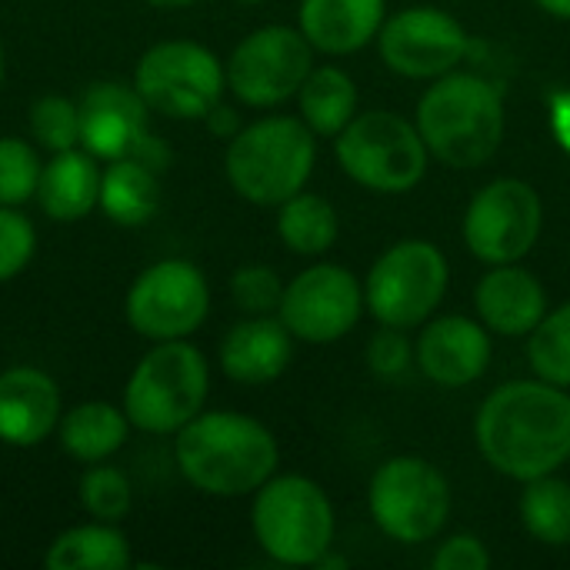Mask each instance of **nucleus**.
<instances>
[{
    "instance_id": "4468645a",
    "label": "nucleus",
    "mask_w": 570,
    "mask_h": 570,
    "mask_svg": "<svg viewBox=\"0 0 570 570\" xmlns=\"http://www.w3.org/2000/svg\"><path fill=\"white\" fill-rule=\"evenodd\" d=\"M364 281L344 264L317 261L284 284L277 317L304 344H337L364 317Z\"/></svg>"
},
{
    "instance_id": "f3484780",
    "label": "nucleus",
    "mask_w": 570,
    "mask_h": 570,
    "mask_svg": "<svg viewBox=\"0 0 570 570\" xmlns=\"http://www.w3.org/2000/svg\"><path fill=\"white\" fill-rule=\"evenodd\" d=\"M80 147L97 160L110 164L120 157H134L140 144L150 137V107L137 94L134 83L97 80L80 100Z\"/></svg>"
},
{
    "instance_id": "7c9ffc66",
    "label": "nucleus",
    "mask_w": 570,
    "mask_h": 570,
    "mask_svg": "<svg viewBox=\"0 0 570 570\" xmlns=\"http://www.w3.org/2000/svg\"><path fill=\"white\" fill-rule=\"evenodd\" d=\"M30 134L50 154L80 147V107H77V100H70L63 94L37 97L30 107Z\"/></svg>"
},
{
    "instance_id": "4be33fe9",
    "label": "nucleus",
    "mask_w": 570,
    "mask_h": 570,
    "mask_svg": "<svg viewBox=\"0 0 570 570\" xmlns=\"http://www.w3.org/2000/svg\"><path fill=\"white\" fill-rule=\"evenodd\" d=\"M100 160L87 154L83 147H70L60 154H50V160L40 170L37 184V204L40 210L57 224H73L97 210L100 200Z\"/></svg>"
},
{
    "instance_id": "1a4fd4ad",
    "label": "nucleus",
    "mask_w": 570,
    "mask_h": 570,
    "mask_svg": "<svg viewBox=\"0 0 570 570\" xmlns=\"http://www.w3.org/2000/svg\"><path fill=\"white\" fill-rule=\"evenodd\" d=\"M451 504L444 471L417 454L387 458L367 484V511L377 531L397 544L434 541L451 518Z\"/></svg>"
},
{
    "instance_id": "9d476101",
    "label": "nucleus",
    "mask_w": 570,
    "mask_h": 570,
    "mask_svg": "<svg viewBox=\"0 0 570 570\" xmlns=\"http://www.w3.org/2000/svg\"><path fill=\"white\" fill-rule=\"evenodd\" d=\"M134 87L150 114L170 120H204L227 90L224 60L197 40H160L144 50Z\"/></svg>"
},
{
    "instance_id": "a878e982",
    "label": "nucleus",
    "mask_w": 570,
    "mask_h": 570,
    "mask_svg": "<svg viewBox=\"0 0 570 570\" xmlns=\"http://www.w3.org/2000/svg\"><path fill=\"white\" fill-rule=\"evenodd\" d=\"M130 564L134 554L124 531L107 521L67 528L43 554L47 570H124Z\"/></svg>"
},
{
    "instance_id": "0eeeda50",
    "label": "nucleus",
    "mask_w": 570,
    "mask_h": 570,
    "mask_svg": "<svg viewBox=\"0 0 570 570\" xmlns=\"http://www.w3.org/2000/svg\"><path fill=\"white\" fill-rule=\"evenodd\" d=\"M334 157L347 180L374 194L414 190L431 164L417 124L397 110L357 114L334 137Z\"/></svg>"
},
{
    "instance_id": "c9c22d12",
    "label": "nucleus",
    "mask_w": 570,
    "mask_h": 570,
    "mask_svg": "<svg viewBox=\"0 0 570 570\" xmlns=\"http://www.w3.org/2000/svg\"><path fill=\"white\" fill-rule=\"evenodd\" d=\"M434 570H484L491 568V551L478 534H451L448 541L438 544L434 558H431Z\"/></svg>"
},
{
    "instance_id": "c85d7f7f",
    "label": "nucleus",
    "mask_w": 570,
    "mask_h": 570,
    "mask_svg": "<svg viewBox=\"0 0 570 570\" xmlns=\"http://www.w3.org/2000/svg\"><path fill=\"white\" fill-rule=\"evenodd\" d=\"M528 364L534 377L570 391V304L548 311L528 334Z\"/></svg>"
},
{
    "instance_id": "423d86ee",
    "label": "nucleus",
    "mask_w": 570,
    "mask_h": 570,
    "mask_svg": "<svg viewBox=\"0 0 570 570\" xmlns=\"http://www.w3.org/2000/svg\"><path fill=\"white\" fill-rule=\"evenodd\" d=\"M250 531L271 561L284 568H317L334 548L337 518L317 481L304 474H274L254 491Z\"/></svg>"
},
{
    "instance_id": "ea45409f",
    "label": "nucleus",
    "mask_w": 570,
    "mask_h": 570,
    "mask_svg": "<svg viewBox=\"0 0 570 570\" xmlns=\"http://www.w3.org/2000/svg\"><path fill=\"white\" fill-rule=\"evenodd\" d=\"M147 7H157V10H180V7H194L200 0H140Z\"/></svg>"
},
{
    "instance_id": "79ce46f5",
    "label": "nucleus",
    "mask_w": 570,
    "mask_h": 570,
    "mask_svg": "<svg viewBox=\"0 0 570 570\" xmlns=\"http://www.w3.org/2000/svg\"><path fill=\"white\" fill-rule=\"evenodd\" d=\"M237 3H264V0H237Z\"/></svg>"
},
{
    "instance_id": "5701e85b",
    "label": "nucleus",
    "mask_w": 570,
    "mask_h": 570,
    "mask_svg": "<svg viewBox=\"0 0 570 570\" xmlns=\"http://www.w3.org/2000/svg\"><path fill=\"white\" fill-rule=\"evenodd\" d=\"M130 417L110 401H83L60 414L57 441L67 458L80 464H100L114 458L130 438Z\"/></svg>"
},
{
    "instance_id": "6e6552de",
    "label": "nucleus",
    "mask_w": 570,
    "mask_h": 570,
    "mask_svg": "<svg viewBox=\"0 0 570 570\" xmlns=\"http://www.w3.org/2000/svg\"><path fill=\"white\" fill-rule=\"evenodd\" d=\"M451 284V264L444 250L424 237L391 244L364 277L367 314L397 331H417L428 324Z\"/></svg>"
},
{
    "instance_id": "f8f14e48",
    "label": "nucleus",
    "mask_w": 570,
    "mask_h": 570,
    "mask_svg": "<svg viewBox=\"0 0 570 570\" xmlns=\"http://www.w3.org/2000/svg\"><path fill=\"white\" fill-rule=\"evenodd\" d=\"M127 324L147 341H187L210 317V284L194 261L164 257L144 267L124 301Z\"/></svg>"
},
{
    "instance_id": "aec40b11",
    "label": "nucleus",
    "mask_w": 570,
    "mask_h": 570,
    "mask_svg": "<svg viewBox=\"0 0 570 570\" xmlns=\"http://www.w3.org/2000/svg\"><path fill=\"white\" fill-rule=\"evenodd\" d=\"M227 381L244 387L274 384L294 361V334L277 314H254L237 321L217 351Z\"/></svg>"
},
{
    "instance_id": "393cba45",
    "label": "nucleus",
    "mask_w": 570,
    "mask_h": 570,
    "mask_svg": "<svg viewBox=\"0 0 570 570\" xmlns=\"http://www.w3.org/2000/svg\"><path fill=\"white\" fill-rule=\"evenodd\" d=\"M357 80L337 67V63H314L307 80L297 90V117L317 134V137H337L354 117H357Z\"/></svg>"
},
{
    "instance_id": "c756f323",
    "label": "nucleus",
    "mask_w": 570,
    "mask_h": 570,
    "mask_svg": "<svg viewBox=\"0 0 570 570\" xmlns=\"http://www.w3.org/2000/svg\"><path fill=\"white\" fill-rule=\"evenodd\" d=\"M80 504L94 521L120 524L134 508L130 478L114 464H90L80 478Z\"/></svg>"
},
{
    "instance_id": "2f4dec72",
    "label": "nucleus",
    "mask_w": 570,
    "mask_h": 570,
    "mask_svg": "<svg viewBox=\"0 0 570 570\" xmlns=\"http://www.w3.org/2000/svg\"><path fill=\"white\" fill-rule=\"evenodd\" d=\"M40 157L23 137H0V207H23L37 197Z\"/></svg>"
},
{
    "instance_id": "20e7f679",
    "label": "nucleus",
    "mask_w": 570,
    "mask_h": 570,
    "mask_svg": "<svg viewBox=\"0 0 570 570\" xmlns=\"http://www.w3.org/2000/svg\"><path fill=\"white\" fill-rule=\"evenodd\" d=\"M317 164V134L291 114L244 124L224 150L227 184L254 207H281L301 194Z\"/></svg>"
},
{
    "instance_id": "a19ab883",
    "label": "nucleus",
    "mask_w": 570,
    "mask_h": 570,
    "mask_svg": "<svg viewBox=\"0 0 570 570\" xmlns=\"http://www.w3.org/2000/svg\"><path fill=\"white\" fill-rule=\"evenodd\" d=\"M0 87H3V40H0Z\"/></svg>"
},
{
    "instance_id": "ddd939ff",
    "label": "nucleus",
    "mask_w": 570,
    "mask_h": 570,
    "mask_svg": "<svg viewBox=\"0 0 570 570\" xmlns=\"http://www.w3.org/2000/svg\"><path fill=\"white\" fill-rule=\"evenodd\" d=\"M544 230V200L541 194L518 177H498L484 184L461 220L464 247L488 267L521 264L541 240Z\"/></svg>"
},
{
    "instance_id": "9b49d317",
    "label": "nucleus",
    "mask_w": 570,
    "mask_h": 570,
    "mask_svg": "<svg viewBox=\"0 0 570 570\" xmlns=\"http://www.w3.org/2000/svg\"><path fill=\"white\" fill-rule=\"evenodd\" d=\"M314 47L301 27L267 23L250 30L227 57V90L250 110H271L297 97L314 70Z\"/></svg>"
},
{
    "instance_id": "cd10ccee",
    "label": "nucleus",
    "mask_w": 570,
    "mask_h": 570,
    "mask_svg": "<svg viewBox=\"0 0 570 570\" xmlns=\"http://www.w3.org/2000/svg\"><path fill=\"white\" fill-rule=\"evenodd\" d=\"M518 514L524 531L544 548L570 544V481L558 474H544L524 484Z\"/></svg>"
},
{
    "instance_id": "412c9836",
    "label": "nucleus",
    "mask_w": 570,
    "mask_h": 570,
    "mask_svg": "<svg viewBox=\"0 0 570 570\" xmlns=\"http://www.w3.org/2000/svg\"><path fill=\"white\" fill-rule=\"evenodd\" d=\"M387 0H301L297 27L317 53L351 57L377 40Z\"/></svg>"
},
{
    "instance_id": "e433bc0d",
    "label": "nucleus",
    "mask_w": 570,
    "mask_h": 570,
    "mask_svg": "<svg viewBox=\"0 0 570 570\" xmlns=\"http://www.w3.org/2000/svg\"><path fill=\"white\" fill-rule=\"evenodd\" d=\"M548 124L554 144L564 157H570V87H558L548 94Z\"/></svg>"
},
{
    "instance_id": "a211bd4d",
    "label": "nucleus",
    "mask_w": 570,
    "mask_h": 570,
    "mask_svg": "<svg viewBox=\"0 0 570 570\" xmlns=\"http://www.w3.org/2000/svg\"><path fill=\"white\" fill-rule=\"evenodd\" d=\"M63 404L57 381L40 367H7L0 371V444L37 448L57 434Z\"/></svg>"
},
{
    "instance_id": "6ab92c4d",
    "label": "nucleus",
    "mask_w": 570,
    "mask_h": 570,
    "mask_svg": "<svg viewBox=\"0 0 570 570\" xmlns=\"http://www.w3.org/2000/svg\"><path fill=\"white\" fill-rule=\"evenodd\" d=\"M478 321L498 337H528L551 311L548 291L521 264H494L474 287Z\"/></svg>"
},
{
    "instance_id": "b1692460",
    "label": "nucleus",
    "mask_w": 570,
    "mask_h": 570,
    "mask_svg": "<svg viewBox=\"0 0 570 570\" xmlns=\"http://www.w3.org/2000/svg\"><path fill=\"white\" fill-rule=\"evenodd\" d=\"M97 207L117 227H144L160 210V174L137 157L110 160L100 174Z\"/></svg>"
},
{
    "instance_id": "7ed1b4c3",
    "label": "nucleus",
    "mask_w": 570,
    "mask_h": 570,
    "mask_svg": "<svg viewBox=\"0 0 570 570\" xmlns=\"http://www.w3.org/2000/svg\"><path fill=\"white\" fill-rule=\"evenodd\" d=\"M414 124L431 160L454 170H474L484 167L504 144V94L491 77L458 67L431 80L417 100Z\"/></svg>"
},
{
    "instance_id": "bb28decb",
    "label": "nucleus",
    "mask_w": 570,
    "mask_h": 570,
    "mask_svg": "<svg viewBox=\"0 0 570 570\" xmlns=\"http://www.w3.org/2000/svg\"><path fill=\"white\" fill-rule=\"evenodd\" d=\"M337 234H341L337 207L327 197L311 194L307 187L277 207V237L297 257H314V261L324 257L337 244Z\"/></svg>"
},
{
    "instance_id": "4c0bfd02",
    "label": "nucleus",
    "mask_w": 570,
    "mask_h": 570,
    "mask_svg": "<svg viewBox=\"0 0 570 570\" xmlns=\"http://www.w3.org/2000/svg\"><path fill=\"white\" fill-rule=\"evenodd\" d=\"M204 124H207V130H210V134H217V137H224V140H230V137L244 127V124H240V117H237V110H234V107H227L224 100H220L207 117H204Z\"/></svg>"
},
{
    "instance_id": "72a5a7b5",
    "label": "nucleus",
    "mask_w": 570,
    "mask_h": 570,
    "mask_svg": "<svg viewBox=\"0 0 570 570\" xmlns=\"http://www.w3.org/2000/svg\"><path fill=\"white\" fill-rule=\"evenodd\" d=\"M364 361H367V371H371L377 381H387V384L404 381V377L417 367L414 344H411L407 331L384 327V324H377V331L371 334L367 351H364Z\"/></svg>"
},
{
    "instance_id": "f03ea898",
    "label": "nucleus",
    "mask_w": 570,
    "mask_h": 570,
    "mask_svg": "<svg viewBox=\"0 0 570 570\" xmlns=\"http://www.w3.org/2000/svg\"><path fill=\"white\" fill-rule=\"evenodd\" d=\"M184 481L207 498H247L277 474L281 448L267 424L237 411H200L174 434Z\"/></svg>"
},
{
    "instance_id": "58836bf2",
    "label": "nucleus",
    "mask_w": 570,
    "mask_h": 570,
    "mask_svg": "<svg viewBox=\"0 0 570 570\" xmlns=\"http://www.w3.org/2000/svg\"><path fill=\"white\" fill-rule=\"evenodd\" d=\"M534 7L554 20H570V0H534Z\"/></svg>"
},
{
    "instance_id": "39448f33",
    "label": "nucleus",
    "mask_w": 570,
    "mask_h": 570,
    "mask_svg": "<svg viewBox=\"0 0 570 570\" xmlns=\"http://www.w3.org/2000/svg\"><path fill=\"white\" fill-rule=\"evenodd\" d=\"M210 397V364L187 341H157L130 371L124 387V414L144 434L174 438L190 424Z\"/></svg>"
},
{
    "instance_id": "f704fd0d",
    "label": "nucleus",
    "mask_w": 570,
    "mask_h": 570,
    "mask_svg": "<svg viewBox=\"0 0 570 570\" xmlns=\"http://www.w3.org/2000/svg\"><path fill=\"white\" fill-rule=\"evenodd\" d=\"M37 254V230L20 207H0V284L23 274Z\"/></svg>"
},
{
    "instance_id": "473e14b6",
    "label": "nucleus",
    "mask_w": 570,
    "mask_h": 570,
    "mask_svg": "<svg viewBox=\"0 0 570 570\" xmlns=\"http://www.w3.org/2000/svg\"><path fill=\"white\" fill-rule=\"evenodd\" d=\"M230 297L247 317L277 314L281 297H284V281L267 264H244L230 274Z\"/></svg>"
},
{
    "instance_id": "2eb2a0df",
    "label": "nucleus",
    "mask_w": 570,
    "mask_h": 570,
    "mask_svg": "<svg viewBox=\"0 0 570 570\" xmlns=\"http://www.w3.org/2000/svg\"><path fill=\"white\" fill-rule=\"evenodd\" d=\"M374 43L384 67L407 80H438L471 53L468 27L454 13L428 3L387 13Z\"/></svg>"
},
{
    "instance_id": "f257e3e1",
    "label": "nucleus",
    "mask_w": 570,
    "mask_h": 570,
    "mask_svg": "<svg viewBox=\"0 0 570 570\" xmlns=\"http://www.w3.org/2000/svg\"><path fill=\"white\" fill-rule=\"evenodd\" d=\"M474 444L491 471L528 484L570 461V391L541 377L494 387L474 417Z\"/></svg>"
},
{
    "instance_id": "dca6fc26",
    "label": "nucleus",
    "mask_w": 570,
    "mask_h": 570,
    "mask_svg": "<svg viewBox=\"0 0 570 570\" xmlns=\"http://www.w3.org/2000/svg\"><path fill=\"white\" fill-rule=\"evenodd\" d=\"M417 331L421 334L414 341V357L424 381L444 391H458L488 374L494 341L481 321L464 314H441Z\"/></svg>"
}]
</instances>
